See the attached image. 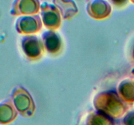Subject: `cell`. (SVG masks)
<instances>
[{"label": "cell", "instance_id": "1", "mask_svg": "<svg viewBox=\"0 0 134 125\" xmlns=\"http://www.w3.org/2000/svg\"><path fill=\"white\" fill-rule=\"evenodd\" d=\"M126 125H134V113H132L128 118L126 121Z\"/></svg>", "mask_w": 134, "mask_h": 125}]
</instances>
